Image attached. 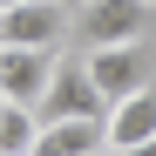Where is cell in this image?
Wrapping results in <instances>:
<instances>
[{
  "label": "cell",
  "instance_id": "cell-1",
  "mask_svg": "<svg viewBox=\"0 0 156 156\" xmlns=\"http://www.w3.org/2000/svg\"><path fill=\"white\" fill-rule=\"evenodd\" d=\"M41 122H75V115H109V95H102V82L88 75V55H61L55 82H48V95L34 102Z\"/></svg>",
  "mask_w": 156,
  "mask_h": 156
},
{
  "label": "cell",
  "instance_id": "cell-2",
  "mask_svg": "<svg viewBox=\"0 0 156 156\" xmlns=\"http://www.w3.org/2000/svg\"><path fill=\"white\" fill-rule=\"evenodd\" d=\"M75 14L68 0H14L7 14H0V41L7 48H61L75 34Z\"/></svg>",
  "mask_w": 156,
  "mask_h": 156
},
{
  "label": "cell",
  "instance_id": "cell-3",
  "mask_svg": "<svg viewBox=\"0 0 156 156\" xmlns=\"http://www.w3.org/2000/svg\"><path fill=\"white\" fill-rule=\"evenodd\" d=\"M156 0H88L75 14V41L82 48H109V41H149Z\"/></svg>",
  "mask_w": 156,
  "mask_h": 156
},
{
  "label": "cell",
  "instance_id": "cell-4",
  "mask_svg": "<svg viewBox=\"0 0 156 156\" xmlns=\"http://www.w3.org/2000/svg\"><path fill=\"white\" fill-rule=\"evenodd\" d=\"M88 75L102 82L109 102L136 95V88H156V48H149V41H109V48H88Z\"/></svg>",
  "mask_w": 156,
  "mask_h": 156
},
{
  "label": "cell",
  "instance_id": "cell-5",
  "mask_svg": "<svg viewBox=\"0 0 156 156\" xmlns=\"http://www.w3.org/2000/svg\"><path fill=\"white\" fill-rule=\"evenodd\" d=\"M61 68V48H7L0 55V88H7V102H41L48 82H55Z\"/></svg>",
  "mask_w": 156,
  "mask_h": 156
},
{
  "label": "cell",
  "instance_id": "cell-6",
  "mask_svg": "<svg viewBox=\"0 0 156 156\" xmlns=\"http://www.w3.org/2000/svg\"><path fill=\"white\" fill-rule=\"evenodd\" d=\"M34 156H109V115H75V122H41Z\"/></svg>",
  "mask_w": 156,
  "mask_h": 156
},
{
  "label": "cell",
  "instance_id": "cell-7",
  "mask_svg": "<svg viewBox=\"0 0 156 156\" xmlns=\"http://www.w3.org/2000/svg\"><path fill=\"white\" fill-rule=\"evenodd\" d=\"M149 136H156V88H136V95L109 102V156L115 149H136Z\"/></svg>",
  "mask_w": 156,
  "mask_h": 156
},
{
  "label": "cell",
  "instance_id": "cell-8",
  "mask_svg": "<svg viewBox=\"0 0 156 156\" xmlns=\"http://www.w3.org/2000/svg\"><path fill=\"white\" fill-rule=\"evenodd\" d=\"M41 143V109L34 102H7V115H0V156H34Z\"/></svg>",
  "mask_w": 156,
  "mask_h": 156
},
{
  "label": "cell",
  "instance_id": "cell-9",
  "mask_svg": "<svg viewBox=\"0 0 156 156\" xmlns=\"http://www.w3.org/2000/svg\"><path fill=\"white\" fill-rule=\"evenodd\" d=\"M115 156H156V136H149V143H136V149H115Z\"/></svg>",
  "mask_w": 156,
  "mask_h": 156
},
{
  "label": "cell",
  "instance_id": "cell-10",
  "mask_svg": "<svg viewBox=\"0 0 156 156\" xmlns=\"http://www.w3.org/2000/svg\"><path fill=\"white\" fill-rule=\"evenodd\" d=\"M7 7H14V0H7ZM68 7H88V0H68Z\"/></svg>",
  "mask_w": 156,
  "mask_h": 156
}]
</instances>
